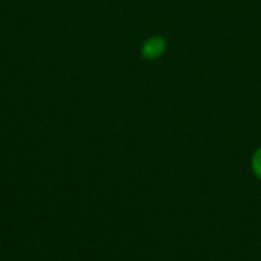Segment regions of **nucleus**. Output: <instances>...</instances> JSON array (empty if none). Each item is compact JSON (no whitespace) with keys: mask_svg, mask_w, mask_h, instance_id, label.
I'll return each mask as SVG.
<instances>
[{"mask_svg":"<svg viewBox=\"0 0 261 261\" xmlns=\"http://www.w3.org/2000/svg\"><path fill=\"white\" fill-rule=\"evenodd\" d=\"M167 46H168L167 38L164 35H161V34H154V35L147 37L142 41L139 52H141V57L145 61H156L165 54Z\"/></svg>","mask_w":261,"mask_h":261,"instance_id":"f257e3e1","label":"nucleus"},{"mask_svg":"<svg viewBox=\"0 0 261 261\" xmlns=\"http://www.w3.org/2000/svg\"><path fill=\"white\" fill-rule=\"evenodd\" d=\"M251 170L254 173V176L261 180V145L252 153V158H251Z\"/></svg>","mask_w":261,"mask_h":261,"instance_id":"f03ea898","label":"nucleus"}]
</instances>
